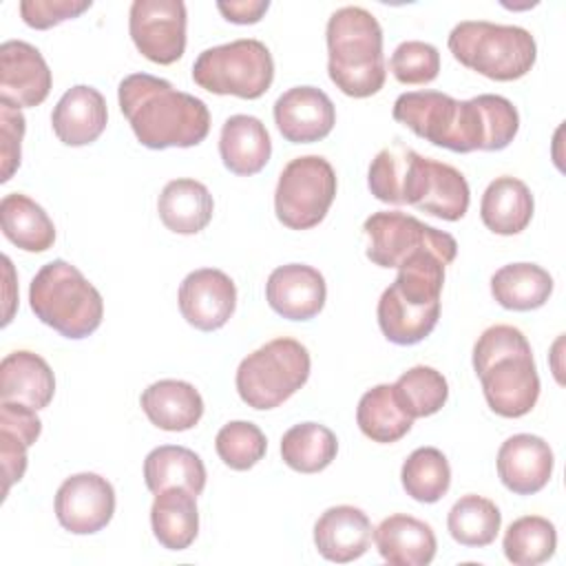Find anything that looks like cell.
<instances>
[{
    "label": "cell",
    "mask_w": 566,
    "mask_h": 566,
    "mask_svg": "<svg viewBox=\"0 0 566 566\" xmlns=\"http://www.w3.org/2000/svg\"><path fill=\"white\" fill-rule=\"evenodd\" d=\"M391 115L413 135L453 153L502 150L520 130L513 102L493 93L455 99L440 91H409L398 95Z\"/></svg>",
    "instance_id": "cell-1"
},
{
    "label": "cell",
    "mask_w": 566,
    "mask_h": 566,
    "mask_svg": "<svg viewBox=\"0 0 566 566\" xmlns=\"http://www.w3.org/2000/svg\"><path fill=\"white\" fill-rule=\"evenodd\" d=\"M117 99L137 142L146 148H190L210 133V113L203 99L177 91L168 80L130 73L119 82Z\"/></svg>",
    "instance_id": "cell-2"
},
{
    "label": "cell",
    "mask_w": 566,
    "mask_h": 566,
    "mask_svg": "<svg viewBox=\"0 0 566 566\" xmlns=\"http://www.w3.org/2000/svg\"><path fill=\"white\" fill-rule=\"evenodd\" d=\"M447 263H451L447 256L427 250L398 268V276L380 294L376 310L380 332L389 343L416 345L433 332Z\"/></svg>",
    "instance_id": "cell-3"
},
{
    "label": "cell",
    "mask_w": 566,
    "mask_h": 566,
    "mask_svg": "<svg viewBox=\"0 0 566 566\" xmlns=\"http://www.w3.org/2000/svg\"><path fill=\"white\" fill-rule=\"evenodd\" d=\"M327 73L349 97H369L385 86L382 29L363 7H340L327 20Z\"/></svg>",
    "instance_id": "cell-4"
},
{
    "label": "cell",
    "mask_w": 566,
    "mask_h": 566,
    "mask_svg": "<svg viewBox=\"0 0 566 566\" xmlns=\"http://www.w3.org/2000/svg\"><path fill=\"white\" fill-rule=\"evenodd\" d=\"M29 303L44 325L73 340L93 334L104 316V301L97 287L64 259L38 270L29 285Z\"/></svg>",
    "instance_id": "cell-5"
},
{
    "label": "cell",
    "mask_w": 566,
    "mask_h": 566,
    "mask_svg": "<svg viewBox=\"0 0 566 566\" xmlns=\"http://www.w3.org/2000/svg\"><path fill=\"white\" fill-rule=\"evenodd\" d=\"M447 44L462 66L497 82L524 77L537 57L535 38L526 29L486 20L455 24Z\"/></svg>",
    "instance_id": "cell-6"
},
{
    "label": "cell",
    "mask_w": 566,
    "mask_h": 566,
    "mask_svg": "<svg viewBox=\"0 0 566 566\" xmlns=\"http://www.w3.org/2000/svg\"><path fill=\"white\" fill-rule=\"evenodd\" d=\"M310 365L305 345L287 336L274 338L239 363L237 391L252 409H274L307 382Z\"/></svg>",
    "instance_id": "cell-7"
},
{
    "label": "cell",
    "mask_w": 566,
    "mask_h": 566,
    "mask_svg": "<svg viewBox=\"0 0 566 566\" xmlns=\"http://www.w3.org/2000/svg\"><path fill=\"white\" fill-rule=\"evenodd\" d=\"M192 80L214 95L256 99L272 86L274 60L261 40L241 38L201 51L192 64Z\"/></svg>",
    "instance_id": "cell-8"
},
{
    "label": "cell",
    "mask_w": 566,
    "mask_h": 566,
    "mask_svg": "<svg viewBox=\"0 0 566 566\" xmlns=\"http://www.w3.org/2000/svg\"><path fill=\"white\" fill-rule=\"evenodd\" d=\"M336 197V172L321 155H303L285 164L274 190L276 219L290 230L318 226Z\"/></svg>",
    "instance_id": "cell-9"
},
{
    "label": "cell",
    "mask_w": 566,
    "mask_h": 566,
    "mask_svg": "<svg viewBox=\"0 0 566 566\" xmlns=\"http://www.w3.org/2000/svg\"><path fill=\"white\" fill-rule=\"evenodd\" d=\"M363 232L367 237V259L380 268H400L424 250L451 261L458 254V243L449 232L398 210L374 212L365 219Z\"/></svg>",
    "instance_id": "cell-10"
},
{
    "label": "cell",
    "mask_w": 566,
    "mask_h": 566,
    "mask_svg": "<svg viewBox=\"0 0 566 566\" xmlns=\"http://www.w3.org/2000/svg\"><path fill=\"white\" fill-rule=\"evenodd\" d=\"M186 22L181 0H135L128 11L133 44L155 64H172L184 55Z\"/></svg>",
    "instance_id": "cell-11"
},
{
    "label": "cell",
    "mask_w": 566,
    "mask_h": 566,
    "mask_svg": "<svg viewBox=\"0 0 566 566\" xmlns=\"http://www.w3.org/2000/svg\"><path fill=\"white\" fill-rule=\"evenodd\" d=\"M469 201L471 190L458 168L444 161L422 157L420 153L413 155L405 190V203L438 219L458 221L467 214Z\"/></svg>",
    "instance_id": "cell-12"
},
{
    "label": "cell",
    "mask_w": 566,
    "mask_h": 566,
    "mask_svg": "<svg viewBox=\"0 0 566 566\" xmlns=\"http://www.w3.org/2000/svg\"><path fill=\"white\" fill-rule=\"evenodd\" d=\"M115 513L113 484L91 471L66 478L55 493V517L73 535L102 531Z\"/></svg>",
    "instance_id": "cell-13"
},
{
    "label": "cell",
    "mask_w": 566,
    "mask_h": 566,
    "mask_svg": "<svg viewBox=\"0 0 566 566\" xmlns=\"http://www.w3.org/2000/svg\"><path fill=\"white\" fill-rule=\"evenodd\" d=\"M478 378L486 405L502 418L526 416L539 398V376L533 352L497 358Z\"/></svg>",
    "instance_id": "cell-14"
},
{
    "label": "cell",
    "mask_w": 566,
    "mask_h": 566,
    "mask_svg": "<svg viewBox=\"0 0 566 566\" xmlns=\"http://www.w3.org/2000/svg\"><path fill=\"white\" fill-rule=\"evenodd\" d=\"M234 281L217 268L195 270L179 285L181 316L201 332H214L223 327L234 314Z\"/></svg>",
    "instance_id": "cell-15"
},
{
    "label": "cell",
    "mask_w": 566,
    "mask_h": 566,
    "mask_svg": "<svg viewBox=\"0 0 566 566\" xmlns=\"http://www.w3.org/2000/svg\"><path fill=\"white\" fill-rule=\"evenodd\" d=\"M51 71L42 53L22 40L0 46V99L18 108L42 104L51 93Z\"/></svg>",
    "instance_id": "cell-16"
},
{
    "label": "cell",
    "mask_w": 566,
    "mask_h": 566,
    "mask_svg": "<svg viewBox=\"0 0 566 566\" xmlns=\"http://www.w3.org/2000/svg\"><path fill=\"white\" fill-rule=\"evenodd\" d=\"M274 122L287 142L312 144L332 133L336 108L325 91L316 86H294L274 102Z\"/></svg>",
    "instance_id": "cell-17"
},
{
    "label": "cell",
    "mask_w": 566,
    "mask_h": 566,
    "mask_svg": "<svg viewBox=\"0 0 566 566\" xmlns=\"http://www.w3.org/2000/svg\"><path fill=\"white\" fill-rule=\"evenodd\" d=\"M325 296L327 285L323 274L305 263L279 265L265 283L268 305L287 321L314 318L323 310Z\"/></svg>",
    "instance_id": "cell-18"
},
{
    "label": "cell",
    "mask_w": 566,
    "mask_h": 566,
    "mask_svg": "<svg viewBox=\"0 0 566 566\" xmlns=\"http://www.w3.org/2000/svg\"><path fill=\"white\" fill-rule=\"evenodd\" d=\"M495 464L497 475L509 491L515 495H533L548 484L555 458L544 438L515 433L502 442Z\"/></svg>",
    "instance_id": "cell-19"
},
{
    "label": "cell",
    "mask_w": 566,
    "mask_h": 566,
    "mask_svg": "<svg viewBox=\"0 0 566 566\" xmlns=\"http://www.w3.org/2000/svg\"><path fill=\"white\" fill-rule=\"evenodd\" d=\"M371 522L365 511L349 504L329 506L314 524L316 551L336 564L363 557L371 542Z\"/></svg>",
    "instance_id": "cell-20"
},
{
    "label": "cell",
    "mask_w": 566,
    "mask_h": 566,
    "mask_svg": "<svg viewBox=\"0 0 566 566\" xmlns=\"http://www.w3.org/2000/svg\"><path fill=\"white\" fill-rule=\"evenodd\" d=\"M108 111L104 95L88 84L71 86L51 113L53 133L66 146L93 144L104 133Z\"/></svg>",
    "instance_id": "cell-21"
},
{
    "label": "cell",
    "mask_w": 566,
    "mask_h": 566,
    "mask_svg": "<svg viewBox=\"0 0 566 566\" xmlns=\"http://www.w3.org/2000/svg\"><path fill=\"white\" fill-rule=\"evenodd\" d=\"M371 537L380 557L394 566H427L438 548L433 528L405 513L385 517Z\"/></svg>",
    "instance_id": "cell-22"
},
{
    "label": "cell",
    "mask_w": 566,
    "mask_h": 566,
    "mask_svg": "<svg viewBox=\"0 0 566 566\" xmlns=\"http://www.w3.org/2000/svg\"><path fill=\"white\" fill-rule=\"evenodd\" d=\"M219 155L223 166L241 177L256 175L272 155V139L265 124L254 115H232L223 122L219 135Z\"/></svg>",
    "instance_id": "cell-23"
},
{
    "label": "cell",
    "mask_w": 566,
    "mask_h": 566,
    "mask_svg": "<svg viewBox=\"0 0 566 566\" xmlns=\"http://www.w3.org/2000/svg\"><path fill=\"white\" fill-rule=\"evenodd\" d=\"M55 376L49 363L27 349L11 352L0 363V400L44 409L53 400Z\"/></svg>",
    "instance_id": "cell-24"
},
{
    "label": "cell",
    "mask_w": 566,
    "mask_h": 566,
    "mask_svg": "<svg viewBox=\"0 0 566 566\" xmlns=\"http://www.w3.org/2000/svg\"><path fill=\"white\" fill-rule=\"evenodd\" d=\"M148 420L164 431H188L203 416L201 394L186 380L164 378L148 385L139 398Z\"/></svg>",
    "instance_id": "cell-25"
},
{
    "label": "cell",
    "mask_w": 566,
    "mask_h": 566,
    "mask_svg": "<svg viewBox=\"0 0 566 566\" xmlns=\"http://www.w3.org/2000/svg\"><path fill=\"white\" fill-rule=\"evenodd\" d=\"M533 195L528 186L517 177H497L493 179L480 201L482 223L502 237L520 234L533 219Z\"/></svg>",
    "instance_id": "cell-26"
},
{
    "label": "cell",
    "mask_w": 566,
    "mask_h": 566,
    "mask_svg": "<svg viewBox=\"0 0 566 566\" xmlns=\"http://www.w3.org/2000/svg\"><path fill=\"white\" fill-rule=\"evenodd\" d=\"M150 526L164 548L186 551L199 533L197 495L184 486H170L155 493Z\"/></svg>",
    "instance_id": "cell-27"
},
{
    "label": "cell",
    "mask_w": 566,
    "mask_h": 566,
    "mask_svg": "<svg viewBox=\"0 0 566 566\" xmlns=\"http://www.w3.org/2000/svg\"><path fill=\"white\" fill-rule=\"evenodd\" d=\"M157 212L168 230L177 234H197L210 223L214 201L201 181L184 177L164 186L157 199Z\"/></svg>",
    "instance_id": "cell-28"
},
{
    "label": "cell",
    "mask_w": 566,
    "mask_h": 566,
    "mask_svg": "<svg viewBox=\"0 0 566 566\" xmlns=\"http://www.w3.org/2000/svg\"><path fill=\"white\" fill-rule=\"evenodd\" d=\"M2 234L24 252H44L55 243V226L40 203L20 192L0 201Z\"/></svg>",
    "instance_id": "cell-29"
},
{
    "label": "cell",
    "mask_w": 566,
    "mask_h": 566,
    "mask_svg": "<svg viewBox=\"0 0 566 566\" xmlns=\"http://www.w3.org/2000/svg\"><path fill=\"white\" fill-rule=\"evenodd\" d=\"M144 482L150 493L184 486L190 493L201 495L206 486V467L195 451L179 444H161L144 460Z\"/></svg>",
    "instance_id": "cell-30"
},
{
    "label": "cell",
    "mask_w": 566,
    "mask_h": 566,
    "mask_svg": "<svg viewBox=\"0 0 566 566\" xmlns=\"http://www.w3.org/2000/svg\"><path fill=\"white\" fill-rule=\"evenodd\" d=\"M491 294L506 310H537L553 294V276L535 263H509L491 276Z\"/></svg>",
    "instance_id": "cell-31"
},
{
    "label": "cell",
    "mask_w": 566,
    "mask_h": 566,
    "mask_svg": "<svg viewBox=\"0 0 566 566\" xmlns=\"http://www.w3.org/2000/svg\"><path fill=\"white\" fill-rule=\"evenodd\" d=\"M356 422L369 440L391 444L409 433L413 418L402 409L394 385H376L360 396Z\"/></svg>",
    "instance_id": "cell-32"
},
{
    "label": "cell",
    "mask_w": 566,
    "mask_h": 566,
    "mask_svg": "<svg viewBox=\"0 0 566 566\" xmlns=\"http://www.w3.org/2000/svg\"><path fill=\"white\" fill-rule=\"evenodd\" d=\"M336 453L338 440L334 431L318 422L294 424L281 438V458L298 473H318L327 469Z\"/></svg>",
    "instance_id": "cell-33"
},
{
    "label": "cell",
    "mask_w": 566,
    "mask_h": 566,
    "mask_svg": "<svg viewBox=\"0 0 566 566\" xmlns=\"http://www.w3.org/2000/svg\"><path fill=\"white\" fill-rule=\"evenodd\" d=\"M502 526V513L489 497L462 495L447 515V528L451 537L471 548L489 546Z\"/></svg>",
    "instance_id": "cell-34"
},
{
    "label": "cell",
    "mask_w": 566,
    "mask_h": 566,
    "mask_svg": "<svg viewBox=\"0 0 566 566\" xmlns=\"http://www.w3.org/2000/svg\"><path fill=\"white\" fill-rule=\"evenodd\" d=\"M402 489L422 504H433L447 495L451 486V467L436 447H418L409 453L400 469Z\"/></svg>",
    "instance_id": "cell-35"
},
{
    "label": "cell",
    "mask_w": 566,
    "mask_h": 566,
    "mask_svg": "<svg viewBox=\"0 0 566 566\" xmlns=\"http://www.w3.org/2000/svg\"><path fill=\"white\" fill-rule=\"evenodd\" d=\"M504 555L515 566H537L553 557L557 531L542 515H524L511 522L502 542Z\"/></svg>",
    "instance_id": "cell-36"
},
{
    "label": "cell",
    "mask_w": 566,
    "mask_h": 566,
    "mask_svg": "<svg viewBox=\"0 0 566 566\" xmlns=\"http://www.w3.org/2000/svg\"><path fill=\"white\" fill-rule=\"evenodd\" d=\"M394 391L402 409L413 420L438 413L449 398L447 378L438 369L427 365H416L400 374L394 382Z\"/></svg>",
    "instance_id": "cell-37"
},
{
    "label": "cell",
    "mask_w": 566,
    "mask_h": 566,
    "mask_svg": "<svg viewBox=\"0 0 566 566\" xmlns=\"http://www.w3.org/2000/svg\"><path fill=\"white\" fill-rule=\"evenodd\" d=\"M416 150L402 142H394L382 148L369 164L367 186L378 201L385 203H405V190L411 172Z\"/></svg>",
    "instance_id": "cell-38"
},
{
    "label": "cell",
    "mask_w": 566,
    "mask_h": 566,
    "mask_svg": "<svg viewBox=\"0 0 566 566\" xmlns=\"http://www.w3.org/2000/svg\"><path fill=\"white\" fill-rule=\"evenodd\" d=\"M214 449L226 467L234 471H248L265 455L268 440L254 422L232 420L219 429Z\"/></svg>",
    "instance_id": "cell-39"
},
{
    "label": "cell",
    "mask_w": 566,
    "mask_h": 566,
    "mask_svg": "<svg viewBox=\"0 0 566 566\" xmlns=\"http://www.w3.org/2000/svg\"><path fill=\"white\" fill-rule=\"evenodd\" d=\"M389 69L400 84H429L440 73V53L422 40H407L396 46Z\"/></svg>",
    "instance_id": "cell-40"
},
{
    "label": "cell",
    "mask_w": 566,
    "mask_h": 566,
    "mask_svg": "<svg viewBox=\"0 0 566 566\" xmlns=\"http://www.w3.org/2000/svg\"><path fill=\"white\" fill-rule=\"evenodd\" d=\"M520 352H531V345L517 327L513 325L486 327L473 345V369L480 376L497 358L520 354Z\"/></svg>",
    "instance_id": "cell-41"
},
{
    "label": "cell",
    "mask_w": 566,
    "mask_h": 566,
    "mask_svg": "<svg viewBox=\"0 0 566 566\" xmlns=\"http://www.w3.org/2000/svg\"><path fill=\"white\" fill-rule=\"evenodd\" d=\"M24 115L18 106L0 99V161H2V175L0 181H9L13 172L20 166L22 157V137H24Z\"/></svg>",
    "instance_id": "cell-42"
},
{
    "label": "cell",
    "mask_w": 566,
    "mask_h": 566,
    "mask_svg": "<svg viewBox=\"0 0 566 566\" xmlns=\"http://www.w3.org/2000/svg\"><path fill=\"white\" fill-rule=\"evenodd\" d=\"M91 0H22L20 15L31 29L44 31L91 9Z\"/></svg>",
    "instance_id": "cell-43"
},
{
    "label": "cell",
    "mask_w": 566,
    "mask_h": 566,
    "mask_svg": "<svg viewBox=\"0 0 566 566\" xmlns=\"http://www.w3.org/2000/svg\"><path fill=\"white\" fill-rule=\"evenodd\" d=\"M31 444L22 440L18 433L0 429V460H2V475H4V486L2 495H9V489L22 480L27 471V449Z\"/></svg>",
    "instance_id": "cell-44"
},
{
    "label": "cell",
    "mask_w": 566,
    "mask_h": 566,
    "mask_svg": "<svg viewBox=\"0 0 566 566\" xmlns=\"http://www.w3.org/2000/svg\"><path fill=\"white\" fill-rule=\"evenodd\" d=\"M217 9L228 22L234 24H254L270 9L268 0H237V2H217Z\"/></svg>",
    "instance_id": "cell-45"
},
{
    "label": "cell",
    "mask_w": 566,
    "mask_h": 566,
    "mask_svg": "<svg viewBox=\"0 0 566 566\" xmlns=\"http://www.w3.org/2000/svg\"><path fill=\"white\" fill-rule=\"evenodd\" d=\"M2 265H4V276H7V307H4L2 325H9V321L13 316V305H15V298H11V287H13V265H11V259L2 256Z\"/></svg>",
    "instance_id": "cell-46"
}]
</instances>
